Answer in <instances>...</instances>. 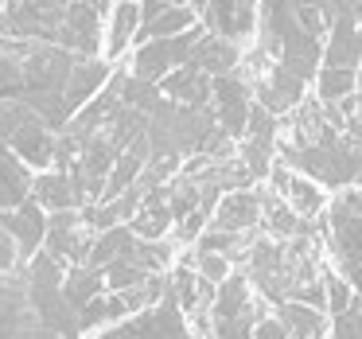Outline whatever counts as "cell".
Returning a JSON list of instances; mask_svg holds the SVG:
<instances>
[{
    "mask_svg": "<svg viewBox=\"0 0 362 339\" xmlns=\"http://www.w3.org/2000/svg\"><path fill=\"white\" fill-rule=\"evenodd\" d=\"M195 269H199V277H203V281L222 285L230 273H234V258H226V253H211V250H199Z\"/></svg>",
    "mask_w": 362,
    "mask_h": 339,
    "instance_id": "cell-20",
    "label": "cell"
},
{
    "mask_svg": "<svg viewBox=\"0 0 362 339\" xmlns=\"http://www.w3.org/2000/svg\"><path fill=\"white\" fill-rule=\"evenodd\" d=\"M199 24V12L191 4H168V0H141V32H136V47L152 40H168V35H183Z\"/></svg>",
    "mask_w": 362,
    "mask_h": 339,
    "instance_id": "cell-10",
    "label": "cell"
},
{
    "mask_svg": "<svg viewBox=\"0 0 362 339\" xmlns=\"http://www.w3.org/2000/svg\"><path fill=\"white\" fill-rule=\"evenodd\" d=\"M261 219H265V203H261L257 191L234 188L214 203L211 230H222V234H245V230H253Z\"/></svg>",
    "mask_w": 362,
    "mask_h": 339,
    "instance_id": "cell-13",
    "label": "cell"
},
{
    "mask_svg": "<svg viewBox=\"0 0 362 339\" xmlns=\"http://www.w3.org/2000/svg\"><path fill=\"white\" fill-rule=\"evenodd\" d=\"M160 94L172 98L180 105H191V110H211V98H214V79L206 71H199L195 63L172 71L164 82H160Z\"/></svg>",
    "mask_w": 362,
    "mask_h": 339,
    "instance_id": "cell-15",
    "label": "cell"
},
{
    "mask_svg": "<svg viewBox=\"0 0 362 339\" xmlns=\"http://www.w3.org/2000/svg\"><path fill=\"white\" fill-rule=\"evenodd\" d=\"M273 188H276V195H281V203H288L292 211L300 214V219H315V214H323L327 211V195H323V183H315V180H308L304 172H296V168H288L281 160V164H273Z\"/></svg>",
    "mask_w": 362,
    "mask_h": 339,
    "instance_id": "cell-11",
    "label": "cell"
},
{
    "mask_svg": "<svg viewBox=\"0 0 362 339\" xmlns=\"http://www.w3.org/2000/svg\"><path fill=\"white\" fill-rule=\"evenodd\" d=\"M327 226H331V253L339 261L343 281L362 292V183L346 188L331 199L327 207Z\"/></svg>",
    "mask_w": 362,
    "mask_h": 339,
    "instance_id": "cell-2",
    "label": "cell"
},
{
    "mask_svg": "<svg viewBox=\"0 0 362 339\" xmlns=\"http://www.w3.org/2000/svg\"><path fill=\"white\" fill-rule=\"evenodd\" d=\"M59 261L66 265H86L90 250H94V238H90V222L82 219V211H59L47 222V246Z\"/></svg>",
    "mask_w": 362,
    "mask_h": 339,
    "instance_id": "cell-8",
    "label": "cell"
},
{
    "mask_svg": "<svg viewBox=\"0 0 362 339\" xmlns=\"http://www.w3.org/2000/svg\"><path fill=\"white\" fill-rule=\"evenodd\" d=\"M168 4H187V0H168Z\"/></svg>",
    "mask_w": 362,
    "mask_h": 339,
    "instance_id": "cell-24",
    "label": "cell"
},
{
    "mask_svg": "<svg viewBox=\"0 0 362 339\" xmlns=\"http://www.w3.org/2000/svg\"><path fill=\"white\" fill-rule=\"evenodd\" d=\"M257 8H261V0H211L206 12H203V24L211 28L214 35L238 43V40H245V35H253V28H257Z\"/></svg>",
    "mask_w": 362,
    "mask_h": 339,
    "instance_id": "cell-14",
    "label": "cell"
},
{
    "mask_svg": "<svg viewBox=\"0 0 362 339\" xmlns=\"http://www.w3.org/2000/svg\"><path fill=\"white\" fill-rule=\"evenodd\" d=\"M187 4H191L195 12H206V4H211V0H187Z\"/></svg>",
    "mask_w": 362,
    "mask_h": 339,
    "instance_id": "cell-22",
    "label": "cell"
},
{
    "mask_svg": "<svg viewBox=\"0 0 362 339\" xmlns=\"http://www.w3.org/2000/svg\"><path fill=\"white\" fill-rule=\"evenodd\" d=\"M253 339H288V331H284V323L276 316H265L257 323V331H253Z\"/></svg>",
    "mask_w": 362,
    "mask_h": 339,
    "instance_id": "cell-21",
    "label": "cell"
},
{
    "mask_svg": "<svg viewBox=\"0 0 362 339\" xmlns=\"http://www.w3.org/2000/svg\"><path fill=\"white\" fill-rule=\"evenodd\" d=\"M94 339H195V331H191L183 308L175 304L172 292H168L160 304L144 308V312L129 316V320H121V323H110V328H102Z\"/></svg>",
    "mask_w": 362,
    "mask_h": 339,
    "instance_id": "cell-6",
    "label": "cell"
},
{
    "mask_svg": "<svg viewBox=\"0 0 362 339\" xmlns=\"http://www.w3.org/2000/svg\"><path fill=\"white\" fill-rule=\"evenodd\" d=\"M141 32V0H113L105 20V59H121L129 47H136Z\"/></svg>",
    "mask_w": 362,
    "mask_h": 339,
    "instance_id": "cell-16",
    "label": "cell"
},
{
    "mask_svg": "<svg viewBox=\"0 0 362 339\" xmlns=\"http://www.w3.org/2000/svg\"><path fill=\"white\" fill-rule=\"evenodd\" d=\"M276 308V320L284 323L288 339H327L331 331V316L315 304H300V300H284V304H273Z\"/></svg>",
    "mask_w": 362,
    "mask_h": 339,
    "instance_id": "cell-18",
    "label": "cell"
},
{
    "mask_svg": "<svg viewBox=\"0 0 362 339\" xmlns=\"http://www.w3.org/2000/svg\"><path fill=\"white\" fill-rule=\"evenodd\" d=\"M203 35H206V24H195L191 32H183V35H168V40L141 43V47H133V67H129V74L141 79V82L160 86L172 71H180V67H187L191 59H195V47H199Z\"/></svg>",
    "mask_w": 362,
    "mask_h": 339,
    "instance_id": "cell-5",
    "label": "cell"
},
{
    "mask_svg": "<svg viewBox=\"0 0 362 339\" xmlns=\"http://www.w3.org/2000/svg\"><path fill=\"white\" fill-rule=\"evenodd\" d=\"M327 339H362V292H354V285L339 273H327Z\"/></svg>",
    "mask_w": 362,
    "mask_h": 339,
    "instance_id": "cell-12",
    "label": "cell"
},
{
    "mask_svg": "<svg viewBox=\"0 0 362 339\" xmlns=\"http://www.w3.org/2000/svg\"><path fill=\"white\" fill-rule=\"evenodd\" d=\"M47 222H51V214L43 211L35 199H24L20 207H8V211H0V226L8 230V238L16 242V250H20V261H32L35 253L47 246Z\"/></svg>",
    "mask_w": 362,
    "mask_h": 339,
    "instance_id": "cell-9",
    "label": "cell"
},
{
    "mask_svg": "<svg viewBox=\"0 0 362 339\" xmlns=\"http://www.w3.org/2000/svg\"><path fill=\"white\" fill-rule=\"evenodd\" d=\"M32 183H35L32 168L0 141V211L20 207L24 199H32Z\"/></svg>",
    "mask_w": 362,
    "mask_h": 339,
    "instance_id": "cell-19",
    "label": "cell"
},
{
    "mask_svg": "<svg viewBox=\"0 0 362 339\" xmlns=\"http://www.w3.org/2000/svg\"><path fill=\"white\" fill-rule=\"evenodd\" d=\"M335 4L339 0H261L253 47L242 67L269 113L284 117L304 102L308 86H315Z\"/></svg>",
    "mask_w": 362,
    "mask_h": 339,
    "instance_id": "cell-1",
    "label": "cell"
},
{
    "mask_svg": "<svg viewBox=\"0 0 362 339\" xmlns=\"http://www.w3.org/2000/svg\"><path fill=\"white\" fill-rule=\"evenodd\" d=\"M265 308L253 297V285L245 281L242 273H230L226 281L218 285L211 304V339H253L257 323L265 320Z\"/></svg>",
    "mask_w": 362,
    "mask_h": 339,
    "instance_id": "cell-3",
    "label": "cell"
},
{
    "mask_svg": "<svg viewBox=\"0 0 362 339\" xmlns=\"http://www.w3.org/2000/svg\"><path fill=\"white\" fill-rule=\"evenodd\" d=\"M214 121L226 137L242 141L245 129H250V117H253V105H257V94H253L245 71H230V74H218L214 79Z\"/></svg>",
    "mask_w": 362,
    "mask_h": 339,
    "instance_id": "cell-7",
    "label": "cell"
},
{
    "mask_svg": "<svg viewBox=\"0 0 362 339\" xmlns=\"http://www.w3.org/2000/svg\"><path fill=\"white\" fill-rule=\"evenodd\" d=\"M32 199L43 207V211H51V214H59V211H78V207H82L78 188H74V176L63 172V168H47V172L35 176Z\"/></svg>",
    "mask_w": 362,
    "mask_h": 339,
    "instance_id": "cell-17",
    "label": "cell"
},
{
    "mask_svg": "<svg viewBox=\"0 0 362 339\" xmlns=\"http://www.w3.org/2000/svg\"><path fill=\"white\" fill-rule=\"evenodd\" d=\"M0 339H63L35 312L32 297H28L24 265L0 277Z\"/></svg>",
    "mask_w": 362,
    "mask_h": 339,
    "instance_id": "cell-4",
    "label": "cell"
},
{
    "mask_svg": "<svg viewBox=\"0 0 362 339\" xmlns=\"http://www.w3.org/2000/svg\"><path fill=\"white\" fill-rule=\"evenodd\" d=\"M0 35H4V0H0Z\"/></svg>",
    "mask_w": 362,
    "mask_h": 339,
    "instance_id": "cell-23",
    "label": "cell"
}]
</instances>
